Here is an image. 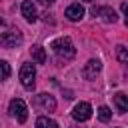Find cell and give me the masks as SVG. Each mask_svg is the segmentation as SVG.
Masks as SVG:
<instances>
[{"mask_svg": "<svg viewBox=\"0 0 128 128\" xmlns=\"http://www.w3.org/2000/svg\"><path fill=\"white\" fill-rule=\"evenodd\" d=\"M50 48L54 50V54H56L60 60H72V58L76 56V48H74V44H72V40H70L68 36L56 38V40L50 44Z\"/></svg>", "mask_w": 128, "mask_h": 128, "instance_id": "1", "label": "cell"}, {"mask_svg": "<svg viewBox=\"0 0 128 128\" xmlns=\"http://www.w3.org/2000/svg\"><path fill=\"white\" fill-rule=\"evenodd\" d=\"M20 82H22V86L26 90L34 88V84H36V68H34V64H30V62L22 64V68H20Z\"/></svg>", "mask_w": 128, "mask_h": 128, "instance_id": "2", "label": "cell"}, {"mask_svg": "<svg viewBox=\"0 0 128 128\" xmlns=\"http://www.w3.org/2000/svg\"><path fill=\"white\" fill-rule=\"evenodd\" d=\"M8 112L18 122H26V118H28V108H26V104H24L22 98H12L10 100V106H8Z\"/></svg>", "mask_w": 128, "mask_h": 128, "instance_id": "3", "label": "cell"}, {"mask_svg": "<svg viewBox=\"0 0 128 128\" xmlns=\"http://www.w3.org/2000/svg\"><path fill=\"white\" fill-rule=\"evenodd\" d=\"M22 32L20 30H6V32H0V46H6V48H14L18 44H22Z\"/></svg>", "mask_w": 128, "mask_h": 128, "instance_id": "4", "label": "cell"}, {"mask_svg": "<svg viewBox=\"0 0 128 128\" xmlns=\"http://www.w3.org/2000/svg\"><path fill=\"white\" fill-rule=\"evenodd\" d=\"M90 116H92V106H90L88 102H78V104L74 106V110H72V118L78 120V122H84V120H88Z\"/></svg>", "mask_w": 128, "mask_h": 128, "instance_id": "5", "label": "cell"}, {"mask_svg": "<svg viewBox=\"0 0 128 128\" xmlns=\"http://www.w3.org/2000/svg\"><path fill=\"white\" fill-rule=\"evenodd\" d=\"M34 104H36V106H40V108H42V110H46V112H52V110L56 108V100H54V96H50V94H46V92L38 94V96H36V100H34Z\"/></svg>", "mask_w": 128, "mask_h": 128, "instance_id": "6", "label": "cell"}, {"mask_svg": "<svg viewBox=\"0 0 128 128\" xmlns=\"http://www.w3.org/2000/svg\"><path fill=\"white\" fill-rule=\"evenodd\" d=\"M102 70V64H100V60H88L86 64H84V68H82V76L86 78V80H92V78H96V74Z\"/></svg>", "mask_w": 128, "mask_h": 128, "instance_id": "7", "label": "cell"}, {"mask_svg": "<svg viewBox=\"0 0 128 128\" xmlns=\"http://www.w3.org/2000/svg\"><path fill=\"white\" fill-rule=\"evenodd\" d=\"M20 12L26 18V22H36V18H38V12H36V6L32 0H24L20 6Z\"/></svg>", "mask_w": 128, "mask_h": 128, "instance_id": "8", "label": "cell"}, {"mask_svg": "<svg viewBox=\"0 0 128 128\" xmlns=\"http://www.w3.org/2000/svg\"><path fill=\"white\" fill-rule=\"evenodd\" d=\"M64 16H66L70 22H78V20H82V16H84V6L78 4V2H74V4H70V6L66 8Z\"/></svg>", "mask_w": 128, "mask_h": 128, "instance_id": "9", "label": "cell"}, {"mask_svg": "<svg viewBox=\"0 0 128 128\" xmlns=\"http://www.w3.org/2000/svg\"><path fill=\"white\" fill-rule=\"evenodd\" d=\"M114 104H116V108H118L120 114L128 112V96H126L124 92H116V94H114Z\"/></svg>", "mask_w": 128, "mask_h": 128, "instance_id": "10", "label": "cell"}, {"mask_svg": "<svg viewBox=\"0 0 128 128\" xmlns=\"http://www.w3.org/2000/svg\"><path fill=\"white\" fill-rule=\"evenodd\" d=\"M30 54H32V60H34V62H38V64H44V62H46V50H44L42 46H38V44L32 46V48H30Z\"/></svg>", "mask_w": 128, "mask_h": 128, "instance_id": "11", "label": "cell"}, {"mask_svg": "<svg viewBox=\"0 0 128 128\" xmlns=\"http://www.w3.org/2000/svg\"><path fill=\"white\" fill-rule=\"evenodd\" d=\"M92 14H94V16H96V14H102V18H104L106 22H116V12L110 10V8H92Z\"/></svg>", "mask_w": 128, "mask_h": 128, "instance_id": "12", "label": "cell"}, {"mask_svg": "<svg viewBox=\"0 0 128 128\" xmlns=\"http://www.w3.org/2000/svg\"><path fill=\"white\" fill-rule=\"evenodd\" d=\"M36 128H58V124L52 118H48V116H40L36 120Z\"/></svg>", "mask_w": 128, "mask_h": 128, "instance_id": "13", "label": "cell"}, {"mask_svg": "<svg viewBox=\"0 0 128 128\" xmlns=\"http://www.w3.org/2000/svg\"><path fill=\"white\" fill-rule=\"evenodd\" d=\"M116 56H118V60L122 62V64H128V48L126 46H116Z\"/></svg>", "mask_w": 128, "mask_h": 128, "instance_id": "14", "label": "cell"}, {"mask_svg": "<svg viewBox=\"0 0 128 128\" xmlns=\"http://www.w3.org/2000/svg\"><path fill=\"white\" fill-rule=\"evenodd\" d=\"M98 118H100L102 122H108V120L112 118V112H110V108H108V106H100V108H98Z\"/></svg>", "mask_w": 128, "mask_h": 128, "instance_id": "15", "label": "cell"}, {"mask_svg": "<svg viewBox=\"0 0 128 128\" xmlns=\"http://www.w3.org/2000/svg\"><path fill=\"white\" fill-rule=\"evenodd\" d=\"M10 64L6 62V60H0V80H6L8 76H10Z\"/></svg>", "mask_w": 128, "mask_h": 128, "instance_id": "16", "label": "cell"}, {"mask_svg": "<svg viewBox=\"0 0 128 128\" xmlns=\"http://www.w3.org/2000/svg\"><path fill=\"white\" fill-rule=\"evenodd\" d=\"M122 12H124V22H126V26H128V2L122 4Z\"/></svg>", "mask_w": 128, "mask_h": 128, "instance_id": "17", "label": "cell"}, {"mask_svg": "<svg viewBox=\"0 0 128 128\" xmlns=\"http://www.w3.org/2000/svg\"><path fill=\"white\" fill-rule=\"evenodd\" d=\"M40 2H44V4H52V2H56V0H40Z\"/></svg>", "mask_w": 128, "mask_h": 128, "instance_id": "18", "label": "cell"}, {"mask_svg": "<svg viewBox=\"0 0 128 128\" xmlns=\"http://www.w3.org/2000/svg\"><path fill=\"white\" fill-rule=\"evenodd\" d=\"M88 2H94V0H88Z\"/></svg>", "mask_w": 128, "mask_h": 128, "instance_id": "19", "label": "cell"}]
</instances>
